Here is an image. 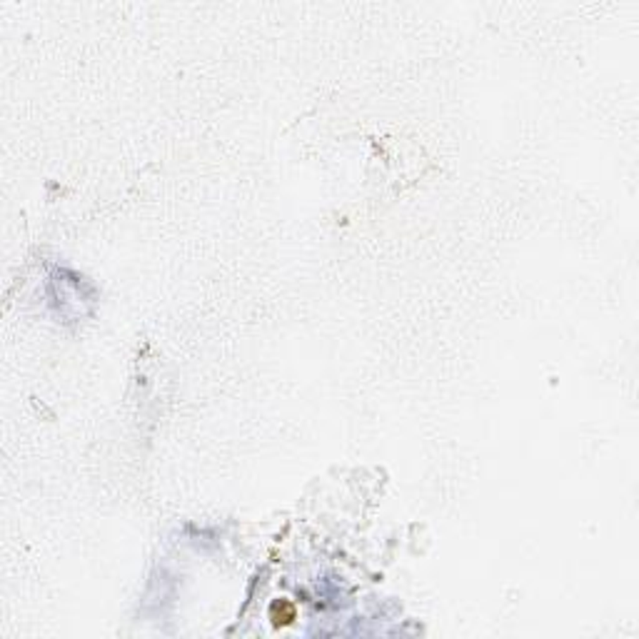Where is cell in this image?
<instances>
[{
  "mask_svg": "<svg viewBox=\"0 0 639 639\" xmlns=\"http://www.w3.org/2000/svg\"><path fill=\"white\" fill-rule=\"evenodd\" d=\"M270 619L275 627H287L297 619V609L290 600H275L270 604Z\"/></svg>",
  "mask_w": 639,
  "mask_h": 639,
  "instance_id": "6da1fadb",
  "label": "cell"
}]
</instances>
